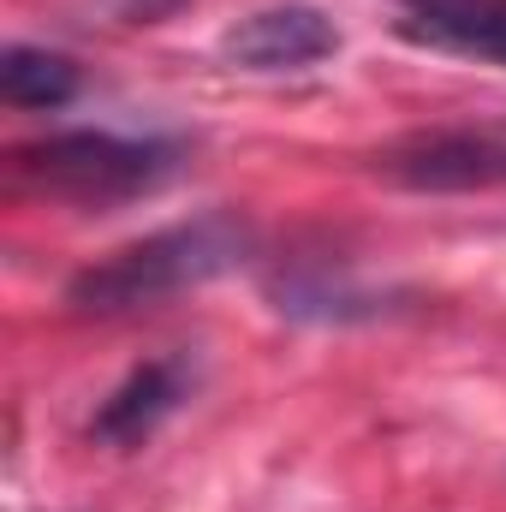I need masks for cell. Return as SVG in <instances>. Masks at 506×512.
<instances>
[{
    "instance_id": "1",
    "label": "cell",
    "mask_w": 506,
    "mask_h": 512,
    "mask_svg": "<svg viewBox=\"0 0 506 512\" xmlns=\"http://www.w3.org/2000/svg\"><path fill=\"white\" fill-rule=\"evenodd\" d=\"M251 256V227L239 215H197L179 227H161L149 239H137L126 251L102 256L96 268H84L72 280V304L96 310V316H120V310H143L161 304L185 286H203L227 268H239Z\"/></svg>"
},
{
    "instance_id": "2",
    "label": "cell",
    "mask_w": 506,
    "mask_h": 512,
    "mask_svg": "<svg viewBox=\"0 0 506 512\" xmlns=\"http://www.w3.org/2000/svg\"><path fill=\"white\" fill-rule=\"evenodd\" d=\"M18 173L72 203H126L155 191L173 173V149L155 137H114V131H54L18 149Z\"/></svg>"
},
{
    "instance_id": "3",
    "label": "cell",
    "mask_w": 506,
    "mask_h": 512,
    "mask_svg": "<svg viewBox=\"0 0 506 512\" xmlns=\"http://www.w3.org/2000/svg\"><path fill=\"white\" fill-rule=\"evenodd\" d=\"M387 185L459 197V191H501L506 185V120H447V126L399 131L370 155Z\"/></svg>"
},
{
    "instance_id": "4",
    "label": "cell",
    "mask_w": 506,
    "mask_h": 512,
    "mask_svg": "<svg viewBox=\"0 0 506 512\" xmlns=\"http://www.w3.org/2000/svg\"><path fill=\"white\" fill-rule=\"evenodd\" d=\"M340 48V30L328 12L316 6H262L251 18H239L227 30V54L245 72H304L316 60H328Z\"/></svg>"
},
{
    "instance_id": "5",
    "label": "cell",
    "mask_w": 506,
    "mask_h": 512,
    "mask_svg": "<svg viewBox=\"0 0 506 512\" xmlns=\"http://www.w3.org/2000/svg\"><path fill=\"white\" fill-rule=\"evenodd\" d=\"M185 387H191V364H185V358H155V364L131 370L126 382L102 399L90 435L108 441V447H137V441H149V435L179 411Z\"/></svg>"
},
{
    "instance_id": "6",
    "label": "cell",
    "mask_w": 506,
    "mask_h": 512,
    "mask_svg": "<svg viewBox=\"0 0 506 512\" xmlns=\"http://www.w3.org/2000/svg\"><path fill=\"white\" fill-rule=\"evenodd\" d=\"M405 36L506 66V6L495 0H417L405 18Z\"/></svg>"
},
{
    "instance_id": "7",
    "label": "cell",
    "mask_w": 506,
    "mask_h": 512,
    "mask_svg": "<svg viewBox=\"0 0 506 512\" xmlns=\"http://www.w3.org/2000/svg\"><path fill=\"white\" fill-rule=\"evenodd\" d=\"M0 96L12 108H66L78 96V66L66 54H48V48H6L0 54Z\"/></svg>"
}]
</instances>
